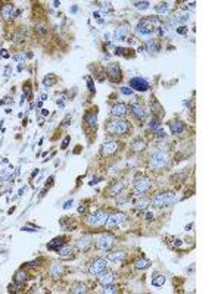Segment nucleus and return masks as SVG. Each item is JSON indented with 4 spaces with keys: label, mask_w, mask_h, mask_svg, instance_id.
I'll list each match as a JSON object with an SVG mask.
<instances>
[{
    "label": "nucleus",
    "mask_w": 221,
    "mask_h": 294,
    "mask_svg": "<svg viewBox=\"0 0 221 294\" xmlns=\"http://www.w3.org/2000/svg\"><path fill=\"white\" fill-rule=\"evenodd\" d=\"M150 107H152V113H155V115H161V113H162V106L156 102V99H152V102H150Z\"/></svg>",
    "instance_id": "nucleus-29"
},
{
    "label": "nucleus",
    "mask_w": 221,
    "mask_h": 294,
    "mask_svg": "<svg viewBox=\"0 0 221 294\" xmlns=\"http://www.w3.org/2000/svg\"><path fill=\"white\" fill-rule=\"evenodd\" d=\"M93 18H95V19H100V18H99V13H97V12H95V13H93Z\"/></svg>",
    "instance_id": "nucleus-58"
},
{
    "label": "nucleus",
    "mask_w": 221,
    "mask_h": 294,
    "mask_svg": "<svg viewBox=\"0 0 221 294\" xmlns=\"http://www.w3.org/2000/svg\"><path fill=\"white\" fill-rule=\"evenodd\" d=\"M41 113H43V116H46V115H49V110L43 109V110H41Z\"/></svg>",
    "instance_id": "nucleus-57"
},
{
    "label": "nucleus",
    "mask_w": 221,
    "mask_h": 294,
    "mask_svg": "<svg viewBox=\"0 0 221 294\" xmlns=\"http://www.w3.org/2000/svg\"><path fill=\"white\" fill-rule=\"evenodd\" d=\"M40 263V260H34V262H28V263H25L27 266H37V265Z\"/></svg>",
    "instance_id": "nucleus-52"
},
{
    "label": "nucleus",
    "mask_w": 221,
    "mask_h": 294,
    "mask_svg": "<svg viewBox=\"0 0 221 294\" xmlns=\"http://www.w3.org/2000/svg\"><path fill=\"white\" fill-rule=\"evenodd\" d=\"M60 273H62V266L60 265H53L50 268V277L58 278V277H60Z\"/></svg>",
    "instance_id": "nucleus-32"
},
{
    "label": "nucleus",
    "mask_w": 221,
    "mask_h": 294,
    "mask_svg": "<svg viewBox=\"0 0 221 294\" xmlns=\"http://www.w3.org/2000/svg\"><path fill=\"white\" fill-rule=\"evenodd\" d=\"M114 273H110V272H108V273H100V277H99V282L102 284V285H108V284H112L114 282Z\"/></svg>",
    "instance_id": "nucleus-18"
},
{
    "label": "nucleus",
    "mask_w": 221,
    "mask_h": 294,
    "mask_svg": "<svg viewBox=\"0 0 221 294\" xmlns=\"http://www.w3.org/2000/svg\"><path fill=\"white\" fill-rule=\"evenodd\" d=\"M147 203H149V198H142V200H139V202L136 203V206H137L139 209H143V207H146Z\"/></svg>",
    "instance_id": "nucleus-40"
},
{
    "label": "nucleus",
    "mask_w": 221,
    "mask_h": 294,
    "mask_svg": "<svg viewBox=\"0 0 221 294\" xmlns=\"http://www.w3.org/2000/svg\"><path fill=\"white\" fill-rule=\"evenodd\" d=\"M177 202V197L174 193H159L155 198H152V206L155 207H165Z\"/></svg>",
    "instance_id": "nucleus-2"
},
{
    "label": "nucleus",
    "mask_w": 221,
    "mask_h": 294,
    "mask_svg": "<svg viewBox=\"0 0 221 294\" xmlns=\"http://www.w3.org/2000/svg\"><path fill=\"white\" fill-rule=\"evenodd\" d=\"M134 6L137 7V9H142V10H145V9H147V7H149V2H137V3H134Z\"/></svg>",
    "instance_id": "nucleus-39"
},
{
    "label": "nucleus",
    "mask_w": 221,
    "mask_h": 294,
    "mask_svg": "<svg viewBox=\"0 0 221 294\" xmlns=\"http://www.w3.org/2000/svg\"><path fill=\"white\" fill-rule=\"evenodd\" d=\"M18 13H19V12L15 10L14 5H5V6L0 9V15H2V18H5V19H10V18H14L15 15H18Z\"/></svg>",
    "instance_id": "nucleus-13"
},
{
    "label": "nucleus",
    "mask_w": 221,
    "mask_h": 294,
    "mask_svg": "<svg viewBox=\"0 0 221 294\" xmlns=\"http://www.w3.org/2000/svg\"><path fill=\"white\" fill-rule=\"evenodd\" d=\"M91 244V237H83V238H80L78 241H77V249L80 250H86Z\"/></svg>",
    "instance_id": "nucleus-20"
},
{
    "label": "nucleus",
    "mask_w": 221,
    "mask_h": 294,
    "mask_svg": "<svg viewBox=\"0 0 221 294\" xmlns=\"http://www.w3.org/2000/svg\"><path fill=\"white\" fill-rule=\"evenodd\" d=\"M38 32H40V34H44V32H46V28H44L43 25H38Z\"/></svg>",
    "instance_id": "nucleus-54"
},
{
    "label": "nucleus",
    "mask_w": 221,
    "mask_h": 294,
    "mask_svg": "<svg viewBox=\"0 0 221 294\" xmlns=\"http://www.w3.org/2000/svg\"><path fill=\"white\" fill-rule=\"evenodd\" d=\"M102 291H103V293L114 294V293H117V287L112 285V284H108V285H103V290H102Z\"/></svg>",
    "instance_id": "nucleus-36"
},
{
    "label": "nucleus",
    "mask_w": 221,
    "mask_h": 294,
    "mask_svg": "<svg viewBox=\"0 0 221 294\" xmlns=\"http://www.w3.org/2000/svg\"><path fill=\"white\" fill-rule=\"evenodd\" d=\"M136 268L137 269H147L149 266H150V262L147 260V259H143V257H140V259H137L136 260Z\"/></svg>",
    "instance_id": "nucleus-27"
},
{
    "label": "nucleus",
    "mask_w": 221,
    "mask_h": 294,
    "mask_svg": "<svg viewBox=\"0 0 221 294\" xmlns=\"http://www.w3.org/2000/svg\"><path fill=\"white\" fill-rule=\"evenodd\" d=\"M106 74H108V77H109L110 80H114V81L121 80V69H119V66H118L117 63H110V65L106 68Z\"/></svg>",
    "instance_id": "nucleus-12"
},
{
    "label": "nucleus",
    "mask_w": 221,
    "mask_h": 294,
    "mask_svg": "<svg viewBox=\"0 0 221 294\" xmlns=\"http://www.w3.org/2000/svg\"><path fill=\"white\" fill-rule=\"evenodd\" d=\"M146 49H147V51H149L150 55L156 53V51L159 50V47H158V41H156V40H147V41H146Z\"/></svg>",
    "instance_id": "nucleus-24"
},
{
    "label": "nucleus",
    "mask_w": 221,
    "mask_h": 294,
    "mask_svg": "<svg viewBox=\"0 0 221 294\" xmlns=\"http://www.w3.org/2000/svg\"><path fill=\"white\" fill-rule=\"evenodd\" d=\"M118 149H119V144L117 141H108L102 146V154L103 156H110V154L117 153Z\"/></svg>",
    "instance_id": "nucleus-11"
},
{
    "label": "nucleus",
    "mask_w": 221,
    "mask_h": 294,
    "mask_svg": "<svg viewBox=\"0 0 221 294\" xmlns=\"http://www.w3.org/2000/svg\"><path fill=\"white\" fill-rule=\"evenodd\" d=\"M27 279H28V275H27V272L22 271V269L15 273V282H19V284H21V282H25Z\"/></svg>",
    "instance_id": "nucleus-28"
},
{
    "label": "nucleus",
    "mask_w": 221,
    "mask_h": 294,
    "mask_svg": "<svg viewBox=\"0 0 221 294\" xmlns=\"http://www.w3.org/2000/svg\"><path fill=\"white\" fill-rule=\"evenodd\" d=\"M87 290H86V285L84 284H75V285L71 288V293H86Z\"/></svg>",
    "instance_id": "nucleus-34"
},
{
    "label": "nucleus",
    "mask_w": 221,
    "mask_h": 294,
    "mask_svg": "<svg viewBox=\"0 0 221 294\" xmlns=\"http://www.w3.org/2000/svg\"><path fill=\"white\" fill-rule=\"evenodd\" d=\"M10 72H12V66H7L6 71H5V77H9V75H10Z\"/></svg>",
    "instance_id": "nucleus-50"
},
{
    "label": "nucleus",
    "mask_w": 221,
    "mask_h": 294,
    "mask_svg": "<svg viewBox=\"0 0 221 294\" xmlns=\"http://www.w3.org/2000/svg\"><path fill=\"white\" fill-rule=\"evenodd\" d=\"M2 53H3V55H2V56H3V58H9V56H10V55H9V53H7V51L6 50H3V51H2Z\"/></svg>",
    "instance_id": "nucleus-56"
},
{
    "label": "nucleus",
    "mask_w": 221,
    "mask_h": 294,
    "mask_svg": "<svg viewBox=\"0 0 221 294\" xmlns=\"http://www.w3.org/2000/svg\"><path fill=\"white\" fill-rule=\"evenodd\" d=\"M130 87H131V90H137V91H147L150 88V85H149V82L145 78L134 77V78L130 80Z\"/></svg>",
    "instance_id": "nucleus-7"
},
{
    "label": "nucleus",
    "mask_w": 221,
    "mask_h": 294,
    "mask_svg": "<svg viewBox=\"0 0 221 294\" xmlns=\"http://www.w3.org/2000/svg\"><path fill=\"white\" fill-rule=\"evenodd\" d=\"M19 290H21V285H19V282H18V284H14V285H12V284L9 285V291H19Z\"/></svg>",
    "instance_id": "nucleus-44"
},
{
    "label": "nucleus",
    "mask_w": 221,
    "mask_h": 294,
    "mask_svg": "<svg viewBox=\"0 0 221 294\" xmlns=\"http://www.w3.org/2000/svg\"><path fill=\"white\" fill-rule=\"evenodd\" d=\"M15 60H18V62H24L25 60V55L24 53H19V55H15L14 56Z\"/></svg>",
    "instance_id": "nucleus-45"
},
{
    "label": "nucleus",
    "mask_w": 221,
    "mask_h": 294,
    "mask_svg": "<svg viewBox=\"0 0 221 294\" xmlns=\"http://www.w3.org/2000/svg\"><path fill=\"white\" fill-rule=\"evenodd\" d=\"M86 209H87V207H86V206H81V207H78V212H80V213L86 212Z\"/></svg>",
    "instance_id": "nucleus-55"
},
{
    "label": "nucleus",
    "mask_w": 221,
    "mask_h": 294,
    "mask_svg": "<svg viewBox=\"0 0 221 294\" xmlns=\"http://www.w3.org/2000/svg\"><path fill=\"white\" fill-rule=\"evenodd\" d=\"M106 265H108V260H106V259H103V257H99V259H96L95 262L90 265L88 272H90L91 275H100V273L105 271Z\"/></svg>",
    "instance_id": "nucleus-6"
},
{
    "label": "nucleus",
    "mask_w": 221,
    "mask_h": 294,
    "mask_svg": "<svg viewBox=\"0 0 221 294\" xmlns=\"http://www.w3.org/2000/svg\"><path fill=\"white\" fill-rule=\"evenodd\" d=\"M21 229H22V231H27V232H34V231H37V229H34V228H29V227H22Z\"/></svg>",
    "instance_id": "nucleus-48"
},
{
    "label": "nucleus",
    "mask_w": 221,
    "mask_h": 294,
    "mask_svg": "<svg viewBox=\"0 0 221 294\" xmlns=\"http://www.w3.org/2000/svg\"><path fill=\"white\" fill-rule=\"evenodd\" d=\"M158 126H159V119L156 116H153L150 119V122H149V130H156Z\"/></svg>",
    "instance_id": "nucleus-37"
},
{
    "label": "nucleus",
    "mask_w": 221,
    "mask_h": 294,
    "mask_svg": "<svg viewBox=\"0 0 221 294\" xmlns=\"http://www.w3.org/2000/svg\"><path fill=\"white\" fill-rule=\"evenodd\" d=\"M106 219H108V213L103 212V210H97L96 213L90 215L87 219H86V224L91 228H97V227L105 225V224H106Z\"/></svg>",
    "instance_id": "nucleus-3"
},
{
    "label": "nucleus",
    "mask_w": 221,
    "mask_h": 294,
    "mask_svg": "<svg viewBox=\"0 0 221 294\" xmlns=\"http://www.w3.org/2000/svg\"><path fill=\"white\" fill-rule=\"evenodd\" d=\"M145 147H146V143H145L142 138L134 140V141L131 143V150H133V152H142V150H145Z\"/></svg>",
    "instance_id": "nucleus-22"
},
{
    "label": "nucleus",
    "mask_w": 221,
    "mask_h": 294,
    "mask_svg": "<svg viewBox=\"0 0 221 294\" xmlns=\"http://www.w3.org/2000/svg\"><path fill=\"white\" fill-rule=\"evenodd\" d=\"M71 205H72V198H71V200H68V202H65V203H64V209H68V207H69V206H71Z\"/></svg>",
    "instance_id": "nucleus-51"
},
{
    "label": "nucleus",
    "mask_w": 221,
    "mask_h": 294,
    "mask_svg": "<svg viewBox=\"0 0 221 294\" xmlns=\"http://www.w3.org/2000/svg\"><path fill=\"white\" fill-rule=\"evenodd\" d=\"M128 130H130V124L124 119H115L108 125V132L114 135H124L128 132Z\"/></svg>",
    "instance_id": "nucleus-1"
},
{
    "label": "nucleus",
    "mask_w": 221,
    "mask_h": 294,
    "mask_svg": "<svg viewBox=\"0 0 221 294\" xmlns=\"http://www.w3.org/2000/svg\"><path fill=\"white\" fill-rule=\"evenodd\" d=\"M169 130L174 135H178L186 130V125L183 122H180V121H173V122H169Z\"/></svg>",
    "instance_id": "nucleus-16"
},
{
    "label": "nucleus",
    "mask_w": 221,
    "mask_h": 294,
    "mask_svg": "<svg viewBox=\"0 0 221 294\" xmlns=\"http://www.w3.org/2000/svg\"><path fill=\"white\" fill-rule=\"evenodd\" d=\"M150 179L146 178V176H139L136 181H134V193L137 196H142L143 193H146L149 188H150Z\"/></svg>",
    "instance_id": "nucleus-5"
},
{
    "label": "nucleus",
    "mask_w": 221,
    "mask_h": 294,
    "mask_svg": "<svg viewBox=\"0 0 221 294\" xmlns=\"http://www.w3.org/2000/svg\"><path fill=\"white\" fill-rule=\"evenodd\" d=\"M64 246V238L62 237H56V238H53L49 244H47V249L49 250H55V251H58L60 247Z\"/></svg>",
    "instance_id": "nucleus-17"
},
{
    "label": "nucleus",
    "mask_w": 221,
    "mask_h": 294,
    "mask_svg": "<svg viewBox=\"0 0 221 294\" xmlns=\"http://www.w3.org/2000/svg\"><path fill=\"white\" fill-rule=\"evenodd\" d=\"M72 251H74V250H72L71 246H62V247L58 250L59 256H62V257H71Z\"/></svg>",
    "instance_id": "nucleus-26"
},
{
    "label": "nucleus",
    "mask_w": 221,
    "mask_h": 294,
    "mask_svg": "<svg viewBox=\"0 0 221 294\" xmlns=\"http://www.w3.org/2000/svg\"><path fill=\"white\" fill-rule=\"evenodd\" d=\"M110 10V3L108 2V3H103V6H102V12L105 13V12H109Z\"/></svg>",
    "instance_id": "nucleus-47"
},
{
    "label": "nucleus",
    "mask_w": 221,
    "mask_h": 294,
    "mask_svg": "<svg viewBox=\"0 0 221 294\" xmlns=\"http://www.w3.org/2000/svg\"><path fill=\"white\" fill-rule=\"evenodd\" d=\"M87 85H88V90L91 91V93H95V84H93V80L88 77L87 78Z\"/></svg>",
    "instance_id": "nucleus-43"
},
{
    "label": "nucleus",
    "mask_w": 221,
    "mask_h": 294,
    "mask_svg": "<svg viewBox=\"0 0 221 294\" xmlns=\"http://www.w3.org/2000/svg\"><path fill=\"white\" fill-rule=\"evenodd\" d=\"M124 188V184L122 183H115L114 185H110L109 190H108V193H109V196H117V194H119L121 193V190Z\"/></svg>",
    "instance_id": "nucleus-21"
},
{
    "label": "nucleus",
    "mask_w": 221,
    "mask_h": 294,
    "mask_svg": "<svg viewBox=\"0 0 221 294\" xmlns=\"http://www.w3.org/2000/svg\"><path fill=\"white\" fill-rule=\"evenodd\" d=\"M121 93L125 96H131L133 94V90L130 87H121Z\"/></svg>",
    "instance_id": "nucleus-41"
},
{
    "label": "nucleus",
    "mask_w": 221,
    "mask_h": 294,
    "mask_svg": "<svg viewBox=\"0 0 221 294\" xmlns=\"http://www.w3.org/2000/svg\"><path fill=\"white\" fill-rule=\"evenodd\" d=\"M84 119H86L88 126H96V124H97V115H96V112H87Z\"/></svg>",
    "instance_id": "nucleus-19"
},
{
    "label": "nucleus",
    "mask_w": 221,
    "mask_h": 294,
    "mask_svg": "<svg viewBox=\"0 0 221 294\" xmlns=\"http://www.w3.org/2000/svg\"><path fill=\"white\" fill-rule=\"evenodd\" d=\"M127 34H128V29L125 28V27H119V28L115 29V32H114V37H115V38H118V40H124L125 37H127Z\"/></svg>",
    "instance_id": "nucleus-25"
},
{
    "label": "nucleus",
    "mask_w": 221,
    "mask_h": 294,
    "mask_svg": "<svg viewBox=\"0 0 221 294\" xmlns=\"http://www.w3.org/2000/svg\"><path fill=\"white\" fill-rule=\"evenodd\" d=\"M146 219H147V221H152V219H153V213H152V212L146 213Z\"/></svg>",
    "instance_id": "nucleus-53"
},
{
    "label": "nucleus",
    "mask_w": 221,
    "mask_h": 294,
    "mask_svg": "<svg viewBox=\"0 0 221 294\" xmlns=\"http://www.w3.org/2000/svg\"><path fill=\"white\" fill-rule=\"evenodd\" d=\"M155 10H156L158 13H168V12H169V5H168V3H158V5L155 6Z\"/></svg>",
    "instance_id": "nucleus-30"
},
{
    "label": "nucleus",
    "mask_w": 221,
    "mask_h": 294,
    "mask_svg": "<svg viewBox=\"0 0 221 294\" xmlns=\"http://www.w3.org/2000/svg\"><path fill=\"white\" fill-rule=\"evenodd\" d=\"M167 163H168V156H167V153H164V152H156V153H153L150 156V160H149V165H150L152 169H162L167 166Z\"/></svg>",
    "instance_id": "nucleus-4"
},
{
    "label": "nucleus",
    "mask_w": 221,
    "mask_h": 294,
    "mask_svg": "<svg viewBox=\"0 0 221 294\" xmlns=\"http://www.w3.org/2000/svg\"><path fill=\"white\" fill-rule=\"evenodd\" d=\"M69 141H71V137H69V135H66L65 140L62 141V146H60V149H64V150H65L66 147H68V144H69Z\"/></svg>",
    "instance_id": "nucleus-42"
},
{
    "label": "nucleus",
    "mask_w": 221,
    "mask_h": 294,
    "mask_svg": "<svg viewBox=\"0 0 221 294\" xmlns=\"http://www.w3.org/2000/svg\"><path fill=\"white\" fill-rule=\"evenodd\" d=\"M176 31L178 32V34H186V32H187V28H186L184 25H181V27H177Z\"/></svg>",
    "instance_id": "nucleus-46"
},
{
    "label": "nucleus",
    "mask_w": 221,
    "mask_h": 294,
    "mask_svg": "<svg viewBox=\"0 0 221 294\" xmlns=\"http://www.w3.org/2000/svg\"><path fill=\"white\" fill-rule=\"evenodd\" d=\"M124 51H125V49H122V47H117V49H115V53H117V55H124Z\"/></svg>",
    "instance_id": "nucleus-49"
},
{
    "label": "nucleus",
    "mask_w": 221,
    "mask_h": 294,
    "mask_svg": "<svg viewBox=\"0 0 221 294\" xmlns=\"http://www.w3.org/2000/svg\"><path fill=\"white\" fill-rule=\"evenodd\" d=\"M125 221V215L124 213H115V215H112V216H108V219H106V227L108 228H114V227H118V225H121L122 222Z\"/></svg>",
    "instance_id": "nucleus-9"
},
{
    "label": "nucleus",
    "mask_w": 221,
    "mask_h": 294,
    "mask_svg": "<svg viewBox=\"0 0 221 294\" xmlns=\"http://www.w3.org/2000/svg\"><path fill=\"white\" fill-rule=\"evenodd\" d=\"M152 284H153L155 287H162L165 284V277H164V275H156V277H153Z\"/></svg>",
    "instance_id": "nucleus-33"
},
{
    "label": "nucleus",
    "mask_w": 221,
    "mask_h": 294,
    "mask_svg": "<svg viewBox=\"0 0 221 294\" xmlns=\"http://www.w3.org/2000/svg\"><path fill=\"white\" fill-rule=\"evenodd\" d=\"M58 106H60V107H64V102H62V100H58Z\"/></svg>",
    "instance_id": "nucleus-59"
},
{
    "label": "nucleus",
    "mask_w": 221,
    "mask_h": 294,
    "mask_svg": "<svg viewBox=\"0 0 221 294\" xmlns=\"http://www.w3.org/2000/svg\"><path fill=\"white\" fill-rule=\"evenodd\" d=\"M155 134H156V137H159V138H165V137H167V131H165L164 128H161V126H158V128L155 130Z\"/></svg>",
    "instance_id": "nucleus-38"
},
{
    "label": "nucleus",
    "mask_w": 221,
    "mask_h": 294,
    "mask_svg": "<svg viewBox=\"0 0 221 294\" xmlns=\"http://www.w3.org/2000/svg\"><path fill=\"white\" fill-rule=\"evenodd\" d=\"M125 257V253L122 251V250H119V251H112V253H109L108 254V260H112V262H117V260H122Z\"/></svg>",
    "instance_id": "nucleus-23"
},
{
    "label": "nucleus",
    "mask_w": 221,
    "mask_h": 294,
    "mask_svg": "<svg viewBox=\"0 0 221 294\" xmlns=\"http://www.w3.org/2000/svg\"><path fill=\"white\" fill-rule=\"evenodd\" d=\"M114 241H115V238H114L112 235L105 234V235H102V237H99V240H97V243H96V246H97V249H99V250L106 251V250H109V247L114 244Z\"/></svg>",
    "instance_id": "nucleus-8"
},
{
    "label": "nucleus",
    "mask_w": 221,
    "mask_h": 294,
    "mask_svg": "<svg viewBox=\"0 0 221 294\" xmlns=\"http://www.w3.org/2000/svg\"><path fill=\"white\" fill-rule=\"evenodd\" d=\"M190 19V13L189 12H186V10H180V12H177L176 15H174V18H171V24L173 25H181V24H186V22Z\"/></svg>",
    "instance_id": "nucleus-10"
},
{
    "label": "nucleus",
    "mask_w": 221,
    "mask_h": 294,
    "mask_svg": "<svg viewBox=\"0 0 221 294\" xmlns=\"http://www.w3.org/2000/svg\"><path fill=\"white\" fill-rule=\"evenodd\" d=\"M55 82H56V77H55L53 74H49V75H46V77H44L43 85H46V87H52Z\"/></svg>",
    "instance_id": "nucleus-31"
},
{
    "label": "nucleus",
    "mask_w": 221,
    "mask_h": 294,
    "mask_svg": "<svg viewBox=\"0 0 221 294\" xmlns=\"http://www.w3.org/2000/svg\"><path fill=\"white\" fill-rule=\"evenodd\" d=\"M131 112L137 119H145V116H146V110H145V107L137 102L131 104Z\"/></svg>",
    "instance_id": "nucleus-14"
},
{
    "label": "nucleus",
    "mask_w": 221,
    "mask_h": 294,
    "mask_svg": "<svg viewBox=\"0 0 221 294\" xmlns=\"http://www.w3.org/2000/svg\"><path fill=\"white\" fill-rule=\"evenodd\" d=\"M127 113V106L124 103H115L110 109V115L112 116H122Z\"/></svg>",
    "instance_id": "nucleus-15"
},
{
    "label": "nucleus",
    "mask_w": 221,
    "mask_h": 294,
    "mask_svg": "<svg viewBox=\"0 0 221 294\" xmlns=\"http://www.w3.org/2000/svg\"><path fill=\"white\" fill-rule=\"evenodd\" d=\"M24 36H25V32H24V29H19L16 34H15V37H14V41L16 44H19V43H22L24 41Z\"/></svg>",
    "instance_id": "nucleus-35"
}]
</instances>
